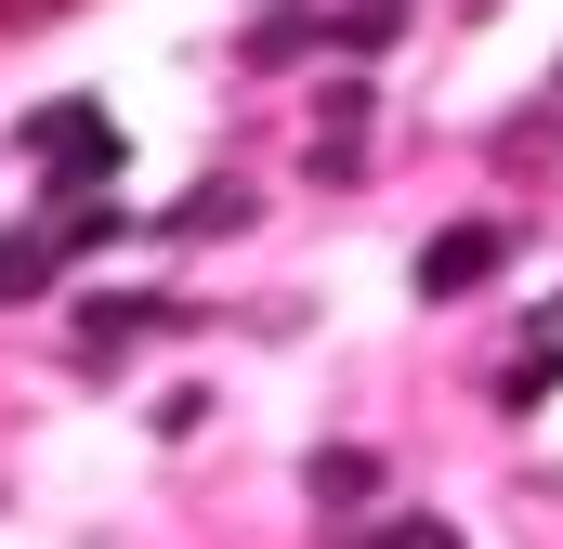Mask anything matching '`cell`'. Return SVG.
I'll list each match as a JSON object with an SVG mask.
<instances>
[{
	"label": "cell",
	"mask_w": 563,
	"mask_h": 549,
	"mask_svg": "<svg viewBox=\"0 0 563 549\" xmlns=\"http://www.w3.org/2000/svg\"><path fill=\"white\" fill-rule=\"evenodd\" d=\"M13 144L40 157V183H53V210H79V197H92V183H119V157H132V144H119V119H106L92 92H53V105H40V119H26Z\"/></svg>",
	"instance_id": "1"
},
{
	"label": "cell",
	"mask_w": 563,
	"mask_h": 549,
	"mask_svg": "<svg viewBox=\"0 0 563 549\" xmlns=\"http://www.w3.org/2000/svg\"><path fill=\"white\" fill-rule=\"evenodd\" d=\"M498 262H511V236H498V223H445V236H432L407 274H420V301H472Z\"/></svg>",
	"instance_id": "2"
},
{
	"label": "cell",
	"mask_w": 563,
	"mask_h": 549,
	"mask_svg": "<svg viewBox=\"0 0 563 549\" xmlns=\"http://www.w3.org/2000/svg\"><path fill=\"white\" fill-rule=\"evenodd\" d=\"M301 497H314L328 524H367V511H380V445H314Z\"/></svg>",
	"instance_id": "3"
},
{
	"label": "cell",
	"mask_w": 563,
	"mask_h": 549,
	"mask_svg": "<svg viewBox=\"0 0 563 549\" xmlns=\"http://www.w3.org/2000/svg\"><path fill=\"white\" fill-rule=\"evenodd\" d=\"M301 157H314V183H354V170H367V79H341V92L314 105V144H301Z\"/></svg>",
	"instance_id": "4"
},
{
	"label": "cell",
	"mask_w": 563,
	"mask_h": 549,
	"mask_svg": "<svg viewBox=\"0 0 563 549\" xmlns=\"http://www.w3.org/2000/svg\"><path fill=\"white\" fill-rule=\"evenodd\" d=\"M157 327H184V301H144V288H92L79 301V354H119V340H157Z\"/></svg>",
	"instance_id": "5"
},
{
	"label": "cell",
	"mask_w": 563,
	"mask_h": 549,
	"mask_svg": "<svg viewBox=\"0 0 563 549\" xmlns=\"http://www.w3.org/2000/svg\"><path fill=\"white\" fill-rule=\"evenodd\" d=\"M66 274V249H53V223H26V236H0V301H40Z\"/></svg>",
	"instance_id": "6"
},
{
	"label": "cell",
	"mask_w": 563,
	"mask_h": 549,
	"mask_svg": "<svg viewBox=\"0 0 563 549\" xmlns=\"http://www.w3.org/2000/svg\"><path fill=\"white\" fill-rule=\"evenodd\" d=\"M236 53H250V66H301V53H328V13H263Z\"/></svg>",
	"instance_id": "7"
},
{
	"label": "cell",
	"mask_w": 563,
	"mask_h": 549,
	"mask_svg": "<svg viewBox=\"0 0 563 549\" xmlns=\"http://www.w3.org/2000/svg\"><path fill=\"white\" fill-rule=\"evenodd\" d=\"M236 223H250V183H223V170H210V183L170 210V236H236Z\"/></svg>",
	"instance_id": "8"
},
{
	"label": "cell",
	"mask_w": 563,
	"mask_h": 549,
	"mask_svg": "<svg viewBox=\"0 0 563 549\" xmlns=\"http://www.w3.org/2000/svg\"><path fill=\"white\" fill-rule=\"evenodd\" d=\"M394 26H407V0H354V13H328V53H394Z\"/></svg>",
	"instance_id": "9"
},
{
	"label": "cell",
	"mask_w": 563,
	"mask_h": 549,
	"mask_svg": "<svg viewBox=\"0 0 563 549\" xmlns=\"http://www.w3.org/2000/svg\"><path fill=\"white\" fill-rule=\"evenodd\" d=\"M538 393H563V327H538V340H525V367L498 380V406H538Z\"/></svg>",
	"instance_id": "10"
},
{
	"label": "cell",
	"mask_w": 563,
	"mask_h": 549,
	"mask_svg": "<svg viewBox=\"0 0 563 549\" xmlns=\"http://www.w3.org/2000/svg\"><path fill=\"white\" fill-rule=\"evenodd\" d=\"M367 549H459V524H445V511H407V524H380Z\"/></svg>",
	"instance_id": "11"
},
{
	"label": "cell",
	"mask_w": 563,
	"mask_h": 549,
	"mask_svg": "<svg viewBox=\"0 0 563 549\" xmlns=\"http://www.w3.org/2000/svg\"><path fill=\"white\" fill-rule=\"evenodd\" d=\"M263 13H288V0H263Z\"/></svg>",
	"instance_id": "12"
}]
</instances>
